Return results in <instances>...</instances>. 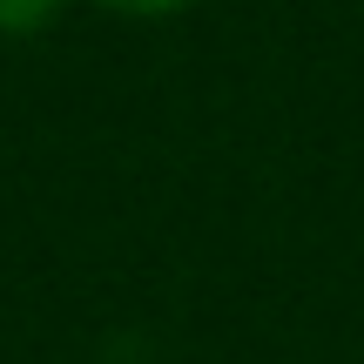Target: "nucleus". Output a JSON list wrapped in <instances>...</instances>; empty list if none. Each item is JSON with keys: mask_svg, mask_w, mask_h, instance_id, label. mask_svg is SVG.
Segmentation results:
<instances>
[{"mask_svg": "<svg viewBox=\"0 0 364 364\" xmlns=\"http://www.w3.org/2000/svg\"><path fill=\"white\" fill-rule=\"evenodd\" d=\"M102 7H115V14H142V21H162V14H182L189 0H102Z\"/></svg>", "mask_w": 364, "mask_h": 364, "instance_id": "2", "label": "nucleus"}, {"mask_svg": "<svg viewBox=\"0 0 364 364\" xmlns=\"http://www.w3.org/2000/svg\"><path fill=\"white\" fill-rule=\"evenodd\" d=\"M61 14V0H0V34H41Z\"/></svg>", "mask_w": 364, "mask_h": 364, "instance_id": "1", "label": "nucleus"}]
</instances>
